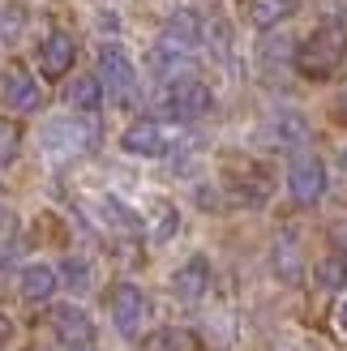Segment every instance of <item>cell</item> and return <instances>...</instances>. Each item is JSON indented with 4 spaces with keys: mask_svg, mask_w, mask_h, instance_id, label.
Here are the masks:
<instances>
[{
    "mask_svg": "<svg viewBox=\"0 0 347 351\" xmlns=\"http://www.w3.org/2000/svg\"><path fill=\"white\" fill-rule=\"evenodd\" d=\"M176 232H180V210L171 206V202H154L150 215H146V236L154 244H167Z\"/></svg>",
    "mask_w": 347,
    "mask_h": 351,
    "instance_id": "21",
    "label": "cell"
},
{
    "mask_svg": "<svg viewBox=\"0 0 347 351\" xmlns=\"http://www.w3.org/2000/svg\"><path fill=\"white\" fill-rule=\"evenodd\" d=\"M99 210H103V223H108L116 236H142L146 232V219L137 215V210H129L120 197H103Z\"/></svg>",
    "mask_w": 347,
    "mask_h": 351,
    "instance_id": "18",
    "label": "cell"
},
{
    "mask_svg": "<svg viewBox=\"0 0 347 351\" xmlns=\"http://www.w3.org/2000/svg\"><path fill=\"white\" fill-rule=\"evenodd\" d=\"M339 116H343V120H347V90H343V95H339Z\"/></svg>",
    "mask_w": 347,
    "mask_h": 351,
    "instance_id": "28",
    "label": "cell"
},
{
    "mask_svg": "<svg viewBox=\"0 0 347 351\" xmlns=\"http://www.w3.org/2000/svg\"><path fill=\"white\" fill-rule=\"evenodd\" d=\"M73 60H77L73 34H69V30H47L43 43H39V73L47 82H60L69 69H73Z\"/></svg>",
    "mask_w": 347,
    "mask_h": 351,
    "instance_id": "12",
    "label": "cell"
},
{
    "mask_svg": "<svg viewBox=\"0 0 347 351\" xmlns=\"http://www.w3.org/2000/svg\"><path fill=\"white\" fill-rule=\"evenodd\" d=\"M189 142L184 125H171V120H133L120 137V150L133 154V159H171L180 146Z\"/></svg>",
    "mask_w": 347,
    "mask_h": 351,
    "instance_id": "3",
    "label": "cell"
},
{
    "mask_svg": "<svg viewBox=\"0 0 347 351\" xmlns=\"http://www.w3.org/2000/svg\"><path fill=\"white\" fill-rule=\"evenodd\" d=\"M339 249H343V257H347V227L339 232Z\"/></svg>",
    "mask_w": 347,
    "mask_h": 351,
    "instance_id": "29",
    "label": "cell"
},
{
    "mask_svg": "<svg viewBox=\"0 0 347 351\" xmlns=\"http://www.w3.org/2000/svg\"><path fill=\"white\" fill-rule=\"evenodd\" d=\"M137 351H193V335L180 330V326H163V330H154Z\"/></svg>",
    "mask_w": 347,
    "mask_h": 351,
    "instance_id": "23",
    "label": "cell"
},
{
    "mask_svg": "<svg viewBox=\"0 0 347 351\" xmlns=\"http://www.w3.org/2000/svg\"><path fill=\"white\" fill-rule=\"evenodd\" d=\"M339 163H343V167H347V150H343V159H339Z\"/></svg>",
    "mask_w": 347,
    "mask_h": 351,
    "instance_id": "31",
    "label": "cell"
},
{
    "mask_svg": "<svg viewBox=\"0 0 347 351\" xmlns=\"http://www.w3.org/2000/svg\"><path fill=\"white\" fill-rule=\"evenodd\" d=\"M296 13V0H249V22L253 30H274Z\"/></svg>",
    "mask_w": 347,
    "mask_h": 351,
    "instance_id": "20",
    "label": "cell"
},
{
    "mask_svg": "<svg viewBox=\"0 0 347 351\" xmlns=\"http://www.w3.org/2000/svg\"><path fill=\"white\" fill-rule=\"evenodd\" d=\"M343 56H347V22L343 17H322V26L296 47L291 64H296L300 77L326 82V77H335V69L343 64Z\"/></svg>",
    "mask_w": 347,
    "mask_h": 351,
    "instance_id": "1",
    "label": "cell"
},
{
    "mask_svg": "<svg viewBox=\"0 0 347 351\" xmlns=\"http://www.w3.org/2000/svg\"><path fill=\"white\" fill-rule=\"evenodd\" d=\"M0 99H5V108L13 112V116H26V112H34L43 103V90H39V77L30 73L26 64H5L0 69Z\"/></svg>",
    "mask_w": 347,
    "mask_h": 351,
    "instance_id": "9",
    "label": "cell"
},
{
    "mask_svg": "<svg viewBox=\"0 0 347 351\" xmlns=\"http://www.w3.org/2000/svg\"><path fill=\"white\" fill-rule=\"evenodd\" d=\"M60 283H69L73 291H86V287H91V261H86V257H69L60 266Z\"/></svg>",
    "mask_w": 347,
    "mask_h": 351,
    "instance_id": "25",
    "label": "cell"
},
{
    "mask_svg": "<svg viewBox=\"0 0 347 351\" xmlns=\"http://www.w3.org/2000/svg\"><path fill=\"white\" fill-rule=\"evenodd\" d=\"M17 150H22V125L0 116V171L17 163Z\"/></svg>",
    "mask_w": 347,
    "mask_h": 351,
    "instance_id": "24",
    "label": "cell"
},
{
    "mask_svg": "<svg viewBox=\"0 0 347 351\" xmlns=\"http://www.w3.org/2000/svg\"><path fill=\"white\" fill-rule=\"evenodd\" d=\"M39 351H47V347H39ZM51 351H95V347H51Z\"/></svg>",
    "mask_w": 347,
    "mask_h": 351,
    "instance_id": "27",
    "label": "cell"
},
{
    "mask_svg": "<svg viewBox=\"0 0 347 351\" xmlns=\"http://www.w3.org/2000/svg\"><path fill=\"white\" fill-rule=\"evenodd\" d=\"M270 266L274 274H279V283L287 287H296L300 278H304V249H300V236H291V232H279L270 244Z\"/></svg>",
    "mask_w": 347,
    "mask_h": 351,
    "instance_id": "13",
    "label": "cell"
},
{
    "mask_svg": "<svg viewBox=\"0 0 347 351\" xmlns=\"http://www.w3.org/2000/svg\"><path fill=\"white\" fill-rule=\"evenodd\" d=\"M103 95H108V90H103V82H99V77H77V82H69V90H64L69 108L82 112V116H99Z\"/></svg>",
    "mask_w": 347,
    "mask_h": 351,
    "instance_id": "19",
    "label": "cell"
},
{
    "mask_svg": "<svg viewBox=\"0 0 347 351\" xmlns=\"http://www.w3.org/2000/svg\"><path fill=\"white\" fill-rule=\"evenodd\" d=\"M9 223V210H5V202H0V227H5Z\"/></svg>",
    "mask_w": 347,
    "mask_h": 351,
    "instance_id": "30",
    "label": "cell"
},
{
    "mask_svg": "<svg viewBox=\"0 0 347 351\" xmlns=\"http://www.w3.org/2000/svg\"><path fill=\"white\" fill-rule=\"evenodd\" d=\"M313 283H318V291H343L347 287V257L343 253H326L318 261V270H313Z\"/></svg>",
    "mask_w": 347,
    "mask_h": 351,
    "instance_id": "22",
    "label": "cell"
},
{
    "mask_svg": "<svg viewBox=\"0 0 347 351\" xmlns=\"http://www.w3.org/2000/svg\"><path fill=\"white\" fill-rule=\"evenodd\" d=\"M17 291H22V300H30V304H47L51 295L60 291V270L47 266V261H30V266H22Z\"/></svg>",
    "mask_w": 347,
    "mask_h": 351,
    "instance_id": "14",
    "label": "cell"
},
{
    "mask_svg": "<svg viewBox=\"0 0 347 351\" xmlns=\"http://www.w3.org/2000/svg\"><path fill=\"white\" fill-rule=\"evenodd\" d=\"M95 77L103 82V90L116 95L120 103L137 99V64L129 60V51L120 43H103L95 51Z\"/></svg>",
    "mask_w": 347,
    "mask_h": 351,
    "instance_id": "6",
    "label": "cell"
},
{
    "mask_svg": "<svg viewBox=\"0 0 347 351\" xmlns=\"http://www.w3.org/2000/svg\"><path fill=\"white\" fill-rule=\"evenodd\" d=\"M211 283H215L211 257L193 253V257H184L180 266H176V274H171V295H176L180 304H202L206 291H211Z\"/></svg>",
    "mask_w": 347,
    "mask_h": 351,
    "instance_id": "11",
    "label": "cell"
},
{
    "mask_svg": "<svg viewBox=\"0 0 347 351\" xmlns=\"http://www.w3.org/2000/svg\"><path fill=\"white\" fill-rule=\"evenodd\" d=\"M326 189H331V171H326L322 159L296 154V159L287 163V197L296 206H318L326 197Z\"/></svg>",
    "mask_w": 347,
    "mask_h": 351,
    "instance_id": "7",
    "label": "cell"
},
{
    "mask_svg": "<svg viewBox=\"0 0 347 351\" xmlns=\"http://www.w3.org/2000/svg\"><path fill=\"white\" fill-rule=\"evenodd\" d=\"M99 120L95 116H51L43 125V154L51 163H73L99 150Z\"/></svg>",
    "mask_w": 347,
    "mask_h": 351,
    "instance_id": "2",
    "label": "cell"
},
{
    "mask_svg": "<svg viewBox=\"0 0 347 351\" xmlns=\"http://www.w3.org/2000/svg\"><path fill=\"white\" fill-rule=\"evenodd\" d=\"M335 322H339V330L347 335V295H343V300H339V308H335Z\"/></svg>",
    "mask_w": 347,
    "mask_h": 351,
    "instance_id": "26",
    "label": "cell"
},
{
    "mask_svg": "<svg viewBox=\"0 0 347 351\" xmlns=\"http://www.w3.org/2000/svg\"><path fill=\"white\" fill-rule=\"evenodd\" d=\"M159 108H163V116L171 120V125H193V120H206V116H211L215 90H211L202 77H184V82L163 86Z\"/></svg>",
    "mask_w": 347,
    "mask_h": 351,
    "instance_id": "4",
    "label": "cell"
},
{
    "mask_svg": "<svg viewBox=\"0 0 347 351\" xmlns=\"http://www.w3.org/2000/svg\"><path fill=\"white\" fill-rule=\"evenodd\" d=\"M270 171L266 167H240L228 176V193L240 206H266L270 202Z\"/></svg>",
    "mask_w": 347,
    "mask_h": 351,
    "instance_id": "15",
    "label": "cell"
},
{
    "mask_svg": "<svg viewBox=\"0 0 347 351\" xmlns=\"http://www.w3.org/2000/svg\"><path fill=\"white\" fill-rule=\"evenodd\" d=\"M47 330L60 347H95V322L82 304H51Z\"/></svg>",
    "mask_w": 347,
    "mask_h": 351,
    "instance_id": "8",
    "label": "cell"
},
{
    "mask_svg": "<svg viewBox=\"0 0 347 351\" xmlns=\"http://www.w3.org/2000/svg\"><path fill=\"white\" fill-rule=\"evenodd\" d=\"M163 34H167V39H176V43H184V47H202L206 43V17L198 13V9H171L167 13V26H163Z\"/></svg>",
    "mask_w": 347,
    "mask_h": 351,
    "instance_id": "16",
    "label": "cell"
},
{
    "mask_svg": "<svg viewBox=\"0 0 347 351\" xmlns=\"http://www.w3.org/2000/svg\"><path fill=\"white\" fill-rule=\"evenodd\" d=\"M270 137H274V146H283V150H300V146H309L313 129H309L304 112H274V120H270Z\"/></svg>",
    "mask_w": 347,
    "mask_h": 351,
    "instance_id": "17",
    "label": "cell"
},
{
    "mask_svg": "<svg viewBox=\"0 0 347 351\" xmlns=\"http://www.w3.org/2000/svg\"><path fill=\"white\" fill-rule=\"evenodd\" d=\"M150 69L163 86H171V82H184V77H198V56H193V47H184V43L163 34L150 51Z\"/></svg>",
    "mask_w": 347,
    "mask_h": 351,
    "instance_id": "10",
    "label": "cell"
},
{
    "mask_svg": "<svg viewBox=\"0 0 347 351\" xmlns=\"http://www.w3.org/2000/svg\"><path fill=\"white\" fill-rule=\"evenodd\" d=\"M108 317H112V326H116L120 339H142V330L150 322L146 291L137 287V283H116L108 291Z\"/></svg>",
    "mask_w": 347,
    "mask_h": 351,
    "instance_id": "5",
    "label": "cell"
}]
</instances>
